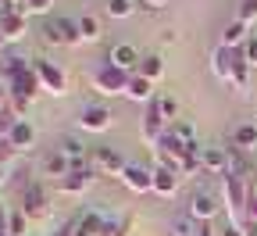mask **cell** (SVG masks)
Wrapping results in <instances>:
<instances>
[{"instance_id":"5bb4252c","label":"cell","mask_w":257,"mask_h":236,"mask_svg":"<svg viewBox=\"0 0 257 236\" xmlns=\"http://www.w3.org/2000/svg\"><path fill=\"white\" fill-rule=\"evenodd\" d=\"M179 172H175V168L172 165H157L154 168V193H161V197H172L175 190H179Z\"/></svg>"},{"instance_id":"8992f818","label":"cell","mask_w":257,"mask_h":236,"mask_svg":"<svg viewBox=\"0 0 257 236\" xmlns=\"http://www.w3.org/2000/svg\"><path fill=\"white\" fill-rule=\"evenodd\" d=\"M218 211H221V204H218V193L211 186H197V190H193L189 215L197 218V222H211V218H218Z\"/></svg>"},{"instance_id":"836d02e7","label":"cell","mask_w":257,"mask_h":236,"mask_svg":"<svg viewBox=\"0 0 257 236\" xmlns=\"http://www.w3.org/2000/svg\"><path fill=\"white\" fill-rule=\"evenodd\" d=\"M253 18H257V0H239V11H236V22L250 25Z\"/></svg>"},{"instance_id":"cb8c5ba5","label":"cell","mask_w":257,"mask_h":236,"mask_svg":"<svg viewBox=\"0 0 257 236\" xmlns=\"http://www.w3.org/2000/svg\"><path fill=\"white\" fill-rule=\"evenodd\" d=\"M204 232V222H197L193 215H179L172 222V236H200Z\"/></svg>"},{"instance_id":"f1b7e54d","label":"cell","mask_w":257,"mask_h":236,"mask_svg":"<svg viewBox=\"0 0 257 236\" xmlns=\"http://www.w3.org/2000/svg\"><path fill=\"white\" fill-rule=\"evenodd\" d=\"M140 75L143 79H161V75H165V61H161L157 54H150V57H143V64H140Z\"/></svg>"},{"instance_id":"3957f363","label":"cell","mask_w":257,"mask_h":236,"mask_svg":"<svg viewBox=\"0 0 257 236\" xmlns=\"http://www.w3.org/2000/svg\"><path fill=\"white\" fill-rule=\"evenodd\" d=\"M250 179L243 176H225V211H229V218L239 225V218L246 215V204H250Z\"/></svg>"},{"instance_id":"9c48e42d","label":"cell","mask_w":257,"mask_h":236,"mask_svg":"<svg viewBox=\"0 0 257 236\" xmlns=\"http://www.w3.org/2000/svg\"><path fill=\"white\" fill-rule=\"evenodd\" d=\"M200 158V172L207 176H218V172H229V147H218V143H207L197 150Z\"/></svg>"},{"instance_id":"f35d334b","label":"cell","mask_w":257,"mask_h":236,"mask_svg":"<svg viewBox=\"0 0 257 236\" xmlns=\"http://www.w3.org/2000/svg\"><path fill=\"white\" fill-rule=\"evenodd\" d=\"M221 236H243V229H239L236 222H229V225H225V229H221Z\"/></svg>"},{"instance_id":"60d3db41","label":"cell","mask_w":257,"mask_h":236,"mask_svg":"<svg viewBox=\"0 0 257 236\" xmlns=\"http://www.w3.org/2000/svg\"><path fill=\"white\" fill-rule=\"evenodd\" d=\"M140 4H143V8H165L168 0H140Z\"/></svg>"},{"instance_id":"83f0119b","label":"cell","mask_w":257,"mask_h":236,"mask_svg":"<svg viewBox=\"0 0 257 236\" xmlns=\"http://www.w3.org/2000/svg\"><path fill=\"white\" fill-rule=\"evenodd\" d=\"M79 36H82V43L100 40V22H96L93 15H82V18H79Z\"/></svg>"},{"instance_id":"7bdbcfd3","label":"cell","mask_w":257,"mask_h":236,"mask_svg":"<svg viewBox=\"0 0 257 236\" xmlns=\"http://www.w3.org/2000/svg\"><path fill=\"white\" fill-rule=\"evenodd\" d=\"M200 236H211V225H207V222H204V232H200Z\"/></svg>"},{"instance_id":"603a6c76","label":"cell","mask_w":257,"mask_h":236,"mask_svg":"<svg viewBox=\"0 0 257 236\" xmlns=\"http://www.w3.org/2000/svg\"><path fill=\"white\" fill-rule=\"evenodd\" d=\"M250 36H246V25L243 22H232V25H225V36H221V47H232V50H243V43H246Z\"/></svg>"},{"instance_id":"ee69618b","label":"cell","mask_w":257,"mask_h":236,"mask_svg":"<svg viewBox=\"0 0 257 236\" xmlns=\"http://www.w3.org/2000/svg\"><path fill=\"white\" fill-rule=\"evenodd\" d=\"M4 43H8V40H4V32H0V50H4Z\"/></svg>"},{"instance_id":"d6986e66","label":"cell","mask_w":257,"mask_h":236,"mask_svg":"<svg viewBox=\"0 0 257 236\" xmlns=\"http://www.w3.org/2000/svg\"><path fill=\"white\" fill-rule=\"evenodd\" d=\"M165 132H168V122L157 115V108L150 104V111H147V118H143V136H147V143L150 147H157L161 140H165Z\"/></svg>"},{"instance_id":"d4e9b609","label":"cell","mask_w":257,"mask_h":236,"mask_svg":"<svg viewBox=\"0 0 257 236\" xmlns=\"http://www.w3.org/2000/svg\"><path fill=\"white\" fill-rule=\"evenodd\" d=\"M168 132L182 143V147H189V150H197V132H193V125L189 122H172L168 125Z\"/></svg>"},{"instance_id":"ac0fdd59","label":"cell","mask_w":257,"mask_h":236,"mask_svg":"<svg viewBox=\"0 0 257 236\" xmlns=\"http://www.w3.org/2000/svg\"><path fill=\"white\" fill-rule=\"evenodd\" d=\"M232 147L243 150V154H253L257 150V122H239L232 129Z\"/></svg>"},{"instance_id":"2e32d148","label":"cell","mask_w":257,"mask_h":236,"mask_svg":"<svg viewBox=\"0 0 257 236\" xmlns=\"http://www.w3.org/2000/svg\"><path fill=\"white\" fill-rule=\"evenodd\" d=\"M0 32H4V40H22L25 32H29V18L22 11H8V15H0Z\"/></svg>"},{"instance_id":"9a60e30c","label":"cell","mask_w":257,"mask_h":236,"mask_svg":"<svg viewBox=\"0 0 257 236\" xmlns=\"http://www.w3.org/2000/svg\"><path fill=\"white\" fill-rule=\"evenodd\" d=\"M4 140H8L18 154H22V150H29L32 143H36V129H32V122H29V118H22V122H15V129L8 132Z\"/></svg>"},{"instance_id":"f546056e","label":"cell","mask_w":257,"mask_h":236,"mask_svg":"<svg viewBox=\"0 0 257 236\" xmlns=\"http://www.w3.org/2000/svg\"><path fill=\"white\" fill-rule=\"evenodd\" d=\"M154 108H157V115H161V118L172 125V118L179 115V100H175V97H154Z\"/></svg>"},{"instance_id":"1f68e13d","label":"cell","mask_w":257,"mask_h":236,"mask_svg":"<svg viewBox=\"0 0 257 236\" xmlns=\"http://www.w3.org/2000/svg\"><path fill=\"white\" fill-rule=\"evenodd\" d=\"M133 11H136L133 0H107V15H111V18H128Z\"/></svg>"},{"instance_id":"f6af8a7d","label":"cell","mask_w":257,"mask_h":236,"mask_svg":"<svg viewBox=\"0 0 257 236\" xmlns=\"http://www.w3.org/2000/svg\"><path fill=\"white\" fill-rule=\"evenodd\" d=\"M0 183H4V172H0Z\"/></svg>"},{"instance_id":"74e56055","label":"cell","mask_w":257,"mask_h":236,"mask_svg":"<svg viewBox=\"0 0 257 236\" xmlns=\"http://www.w3.org/2000/svg\"><path fill=\"white\" fill-rule=\"evenodd\" d=\"M246 218H250V225L257 229V193H250V204H246Z\"/></svg>"},{"instance_id":"52a82bcc","label":"cell","mask_w":257,"mask_h":236,"mask_svg":"<svg viewBox=\"0 0 257 236\" xmlns=\"http://www.w3.org/2000/svg\"><path fill=\"white\" fill-rule=\"evenodd\" d=\"M22 211H25V218H43V215L50 211L47 186H40V183H29V186L22 190Z\"/></svg>"},{"instance_id":"277c9868","label":"cell","mask_w":257,"mask_h":236,"mask_svg":"<svg viewBox=\"0 0 257 236\" xmlns=\"http://www.w3.org/2000/svg\"><path fill=\"white\" fill-rule=\"evenodd\" d=\"M86 165L93 168L96 176H121L125 168H128V161H125L118 150H111V147H93Z\"/></svg>"},{"instance_id":"8d00e7d4","label":"cell","mask_w":257,"mask_h":236,"mask_svg":"<svg viewBox=\"0 0 257 236\" xmlns=\"http://www.w3.org/2000/svg\"><path fill=\"white\" fill-rule=\"evenodd\" d=\"M15 158H18V150H15V147H11L8 140H0V172H4V168H8V165H11Z\"/></svg>"},{"instance_id":"ffe728a7","label":"cell","mask_w":257,"mask_h":236,"mask_svg":"<svg viewBox=\"0 0 257 236\" xmlns=\"http://www.w3.org/2000/svg\"><path fill=\"white\" fill-rule=\"evenodd\" d=\"M236 57H239V50H232V47H218V50H214V57H211V68H214V75H218L221 83H229Z\"/></svg>"},{"instance_id":"d6a6232c","label":"cell","mask_w":257,"mask_h":236,"mask_svg":"<svg viewBox=\"0 0 257 236\" xmlns=\"http://www.w3.org/2000/svg\"><path fill=\"white\" fill-rule=\"evenodd\" d=\"M29 100H32V97H18V93H8V111H11L15 118H25V111H29Z\"/></svg>"},{"instance_id":"6da1fadb","label":"cell","mask_w":257,"mask_h":236,"mask_svg":"<svg viewBox=\"0 0 257 236\" xmlns=\"http://www.w3.org/2000/svg\"><path fill=\"white\" fill-rule=\"evenodd\" d=\"M40 32H43V43H50V47H75V43H82L79 22L64 18V15H47Z\"/></svg>"},{"instance_id":"d590c367","label":"cell","mask_w":257,"mask_h":236,"mask_svg":"<svg viewBox=\"0 0 257 236\" xmlns=\"http://www.w3.org/2000/svg\"><path fill=\"white\" fill-rule=\"evenodd\" d=\"M239 54H243V61L250 64V68H257V36H250V40L243 43V50H239Z\"/></svg>"},{"instance_id":"ba28073f","label":"cell","mask_w":257,"mask_h":236,"mask_svg":"<svg viewBox=\"0 0 257 236\" xmlns=\"http://www.w3.org/2000/svg\"><path fill=\"white\" fill-rule=\"evenodd\" d=\"M104 222H107V218L96 211V208H86V211H79V215L68 222V229H64V232H68V236H100Z\"/></svg>"},{"instance_id":"5b68a950","label":"cell","mask_w":257,"mask_h":236,"mask_svg":"<svg viewBox=\"0 0 257 236\" xmlns=\"http://www.w3.org/2000/svg\"><path fill=\"white\" fill-rule=\"evenodd\" d=\"M32 68H36V75H40V86H43L47 93H54V97L68 93V75H64V68H57L54 61H47V57H36V61H32Z\"/></svg>"},{"instance_id":"4316f807","label":"cell","mask_w":257,"mask_h":236,"mask_svg":"<svg viewBox=\"0 0 257 236\" xmlns=\"http://www.w3.org/2000/svg\"><path fill=\"white\" fill-rule=\"evenodd\" d=\"M229 83H232V90H246V83H250V64L243 61V54H239V57H236V64H232Z\"/></svg>"},{"instance_id":"484cf974","label":"cell","mask_w":257,"mask_h":236,"mask_svg":"<svg viewBox=\"0 0 257 236\" xmlns=\"http://www.w3.org/2000/svg\"><path fill=\"white\" fill-rule=\"evenodd\" d=\"M29 68V61L25 57H18V54H8V57H0V72H4V79L11 83L18 72H25Z\"/></svg>"},{"instance_id":"4fadbf2b","label":"cell","mask_w":257,"mask_h":236,"mask_svg":"<svg viewBox=\"0 0 257 236\" xmlns=\"http://www.w3.org/2000/svg\"><path fill=\"white\" fill-rule=\"evenodd\" d=\"M72 172H75V161H72V158H64L57 147L43 158V176H50V179H57V183H61V179H68Z\"/></svg>"},{"instance_id":"e0dca14e","label":"cell","mask_w":257,"mask_h":236,"mask_svg":"<svg viewBox=\"0 0 257 236\" xmlns=\"http://www.w3.org/2000/svg\"><path fill=\"white\" fill-rule=\"evenodd\" d=\"M93 179H96V172H93V168H75V172H72L68 179H61V183H57V190L72 197V193L89 190V186H93Z\"/></svg>"},{"instance_id":"8fae6325","label":"cell","mask_w":257,"mask_h":236,"mask_svg":"<svg viewBox=\"0 0 257 236\" xmlns=\"http://www.w3.org/2000/svg\"><path fill=\"white\" fill-rule=\"evenodd\" d=\"M107 61L114 64V68H121V72H140V64H143V57H140V50L133 47V43H118V47H111V54H107Z\"/></svg>"},{"instance_id":"7c38bea8","label":"cell","mask_w":257,"mask_h":236,"mask_svg":"<svg viewBox=\"0 0 257 236\" xmlns=\"http://www.w3.org/2000/svg\"><path fill=\"white\" fill-rule=\"evenodd\" d=\"M121 183L133 190V193H150L154 190V168H143V165H128L121 172Z\"/></svg>"},{"instance_id":"4dcf8cb0","label":"cell","mask_w":257,"mask_h":236,"mask_svg":"<svg viewBox=\"0 0 257 236\" xmlns=\"http://www.w3.org/2000/svg\"><path fill=\"white\" fill-rule=\"evenodd\" d=\"M50 4H54V0H18V11L29 18V15H50Z\"/></svg>"},{"instance_id":"30bf717a","label":"cell","mask_w":257,"mask_h":236,"mask_svg":"<svg viewBox=\"0 0 257 236\" xmlns=\"http://www.w3.org/2000/svg\"><path fill=\"white\" fill-rule=\"evenodd\" d=\"M111 108H104V104H89V108H82L79 111V129L82 132H104V129H111Z\"/></svg>"},{"instance_id":"7402d4cb","label":"cell","mask_w":257,"mask_h":236,"mask_svg":"<svg viewBox=\"0 0 257 236\" xmlns=\"http://www.w3.org/2000/svg\"><path fill=\"white\" fill-rule=\"evenodd\" d=\"M125 97H128V100H150V97H154V83L136 72L133 79H128V86H125Z\"/></svg>"},{"instance_id":"7a4b0ae2","label":"cell","mask_w":257,"mask_h":236,"mask_svg":"<svg viewBox=\"0 0 257 236\" xmlns=\"http://www.w3.org/2000/svg\"><path fill=\"white\" fill-rule=\"evenodd\" d=\"M128 72H121V68H114V64L104 57V64H96V68L89 72V86L96 90V93H104V97H114V93H125V86H128Z\"/></svg>"},{"instance_id":"b9f144b4","label":"cell","mask_w":257,"mask_h":236,"mask_svg":"<svg viewBox=\"0 0 257 236\" xmlns=\"http://www.w3.org/2000/svg\"><path fill=\"white\" fill-rule=\"evenodd\" d=\"M4 100H8V90H0V108H4Z\"/></svg>"},{"instance_id":"e575fe53","label":"cell","mask_w":257,"mask_h":236,"mask_svg":"<svg viewBox=\"0 0 257 236\" xmlns=\"http://www.w3.org/2000/svg\"><path fill=\"white\" fill-rule=\"evenodd\" d=\"M8 236H25V211H22V208L11 211V218H8Z\"/></svg>"},{"instance_id":"ab89813d","label":"cell","mask_w":257,"mask_h":236,"mask_svg":"<svg viewBox=\"0 0 257 236\" xmlns=\"http://www.w3.org/2000/svg\"><path fill=\"white\" fill-rule=\"evenodd\" d=\"M8 218H11V215L4 211V204H0V232H8Z\"/></svg>"},{"instance_id":"44dd1931","label":"cell","mask_w":257,"mask_h":236,"mask_svg":"<svg viewBox=\"0 0 257 236\" xmlns=\"http://www.w3.org/2000/svg\"><path fill=\"white\" fill-rule=\"evenodd\" d=\"M8 86H11L8 93H18V97H32L36 90H43V86H40V75H36V68H32V64H29L25 72H18Z\"/></svg>"}]
</instances>
